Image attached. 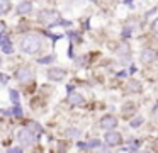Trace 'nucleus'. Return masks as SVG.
Listing matches in <instances>:
<instances>
[{
	"label": "nucleus",
	"mask_w": 158,
	"mask_h": 153,
	"mask_svg": "<svg viewBox=\"0 0 158 153\" xmlns=\"http://www.w3.org/2000/svg\"><path fill=\"white\" fill-rule=\"evenodd\" d=\"M43 46V41L38 34H29L24 39L21 41V49L24 51L26 54H36Z\"/></svg>",
	"instance_id": "f257e3e1"
},
{
	"label": "nucleus",
	"mask_w": 158,
	"mask_h": 153,
	"mask_svg": "<svg viewBox=\"0 0 158 153\" xmlns=\"http://www.w3.org/2000/svg\"><path fill=\"white\" fill-rule=\"evenodd\" d=\"M17 138H19V141H21L22 145H26V146H27V145H34V143H36V133L27 126V128L19 129Z\"/></svg>",
	"instance_id": "f03ea898"
},
{
	"label": "nucleus",
	"mask_w": 158,
	"mask_h": 153,
	"mask_svg": "<svg viewBox=\"0 0 158 153\" xmlns=\"http://www.w3.org/2000/svg\"><path fill=\"white\" fill-rule=\"evenodd\" d=\"M39 20L43 24H55V20H58V14L55 10H41L39 12Z\"/></svg>",
	"instance_id": "7ed1b4c3"
},
{
	"label": "nucleus",
	"mask_w": 158,
	"mask_h": 153,
	"mask_svg": "<svg viewBox=\"0 0 158 153\" xmlns=\"http://www.w3.org/2000/svg\"><path fill=\"white\" fill-rule=\"evenodd\" d=\"M15 77H17L19 82H22V83H27V82L32 80V71L29 70L27 66H21L17 71H15Z\"/></svg>",
	"instance_id": "20e7f679"
},
{
	"label": "nucleus",
	"mask_w": 158,
	"mask_h": 153,
	"mask_svg": "<svg viewBox=\"0 0 158 153\" xmlns=\"http://www.w3.org/2000/svg\"><path fill=\"white\" fill-rule=\"evenodd\" d=\"M104 139H106V143L109 146H117V145H121V141H123V136H121L117 131H107Z\"/></svg>",
	"instance_id": "39448f33"
},
{
	"label": "nucleus",
	"mask_w": 158,
	"mask_h": 153,
	"mask_svg": "<svg viewBox=\"0 0 158 153\" xmlns=\"http://www.w3.org/2000/svg\"><path fill=\"white\" fill-rule=\"evenodd\" d=\"M156 58H158V53H156V51L151 49V48H146V49L141 51L139 60H141V63H153Z\"/></svg>",
	"instance_id": "423d86ee"
},
{
	"label": "nucleus",
	"mask_w": 158,
	"mask_h": 153,
	"mask_svg": "<svg viewBox=\"0 0 158 153\" xmlns=\"http://www.w3.org/2000/svg\"><path fill=\"white\" fill-rule=\"evenodd\" d=\"M100 126H102L104 129H112L117 126V119L114 117V116H106V117H102V121H100Z\"/></svg>",
	"instance_id": "0eeeda50"
},
{
	"label": "nucleus",
	"mask_w": 158,
	"mask_h": 153,
	"mask_svg": "<svg viewBox=\"0 0 158 153\" xmlns=\"http://www.w3.org/2000/svg\"><path fill=\"white\" fill-rule=\"evenodd\" d=\"M48 77L51 78V80H61V78L65 77V70H61V68H51V70L48 71Z\"/></svg>",
	"instance_id": "6e6552de"
},
{
	"label": "nucleus",
	"mask_w": 158,
	"mask_h": 153,
	"mask_svg": "<svg viewBox=\"0 0 158 153\" xmlns=\"http://www.w3.org/2000/svg\"><path fill=\"white\" fill-rule=\"evenodd\" d=\"M68 102L72 105H82L83 104V97L80 94H75V92H72V94L68 95Z\"/></svg>",
	"instance_id": "1a4fd4ad"
},
{
	"label": "nucleus",
	"mask_w": 158,
	"mask_h": 153,
	"mask_svg": "<svg viewBox=\"0 0 158 153\" xmlns=\"http://www.w3.org/2000/svg\"><path fill=\"white\" fill-rule=\"evenodd\" d=\"M31 10H32V3L31 2H21L17 5V14H21V15L22 14H29Z\"/></svg>",
	"instance_id": "9d476101"
},
{
	"label": "nucleus",
	"mask_w": 158,
	"mask_h": 153,
	"mask_svg": "<svg viewBox=\"0 0 158 153\" xmlns=\"http://www.w3.org/2000/svg\"><path fill=\"white\" fill-rule=\"evenodd\" d=\"M0 49H4L5 53H12V44H10V41L7 39V37H0Z\"/></svg>",
	"instance_id": "9b49d317"
},
{
	"label": "nucleus",
	"mask_w": 158,
	"mask_h": 153,
	"mask_svg": "<svg viewBox=\"0 0 158 153\" xmlns=\"http://www.w3.org/2000/svg\"><path fill=\"white\" fill-rule=\"evenodd\" d=\"M126 88L129 92H141V83H139V82H136V80H131L129 83H127Z\"/></svg>",
	"instance_id": "f8f14e48"
},
{
	"label": "nucleus",
	"mask_w": 158,
	"mask_h": 153,
	"mask_svg": "<svg viewBox=\"0 0 158 153\" xmlns=\"http://www.w3.org/2000/svg\"><path fill=\"white\" fill-rule=\"evenodd\" d=\"M10 10V2L9 0H0V15H4Z\"/></svg>",
	"instance_id": "ddd939ff"
},
{
	"label": "nucleus",
	"mask_w": 158,
	"mask_h": 153,
	"mask_svg": "<svg viewBox=\"0 0 158 153\" xmlns=\"http://www.w3.org/2000/svg\"><path fill=\"white\" fill-rule=\"evenodd\" d=\"M66 136H70V138H78L80 131L77 128H70V129H66Z\"/></svg>",
	"instance_id": "4468645a"
},
{
	"label": "nucleus",
	"mask_w": 158,
	"mask_h": 153,
	"mask_svg": "<svg viewBox=\"0 0 158 153\" xmlns=\"http://www.w3.org/2000/svg\"><path fill=\"white\" fill-rule=\"evenodd\" d=\"M10 99L14 100V104H15V105H19V95H17V92H15V90H12V92H10Z\"/></svg>",
	"instance_id": "2eb2a0df"
},
{
	"label": "nucleus",
	"mask_w": 158,
	"mask_h": 153,
	"mask_svg": "<svg viewBox=\"0 0 158 153\" xmlns=\"http://www.w3.org/2000/svg\"><path fill=\"white\" fill-rule=\"evenodd\" d=\"M141 122H143V117H138V119H133V121H131V126H133V128H136V126H139Z\"/></svg>",
	"instance_id": "dca6fc26"
},
{
	"label": "nucleus",
	"mask_w": 158,
	"mask_h": 153,
	"mask_svg": "<svg viewBox=\"0 0 158 153\" xmlns=\"http://www.w3.org/2000/svg\"><path fill=\"white\" fill-rule=\"evenodd\" d=\"M14 114L17 116V117H22V111H21L19 107H15V109H14Z\"/></svg>",
	"instance_id": "f3484780"
},
{
	"label": "nucleus",
	"mask_w": 158,
	"mask_h": 153,
	"mask_svg": "<svg viewBox=\"0 0 158 153\" xmlns=\"http://www.w3.org/2000/svg\"><path fill=\"white\" fill-rule=\"evenodd\" d=\"M53 60H55L53 56H48V58H43V60L39 61V63H48V61H53Z\"/></svg>",
	"instance_id": "a211bd4d"
},
{
	"label": "nucleus",
	"mask_w": 158,
	"mask_h": 153,
	"mask_svg": "<svg viewBox=\"0 0 158 153\" xmlns=\"http://www.w3.org/2000/svg\"><path fill=\"white\" fill-rule=\"evenodd\" d=\"M151 27H153V31H155V32H158V19L153 22V26H151Z\"/></svg>",
	"instance_id": "6ab92c4d"
},
{
	"label": "nucleus",
	"mask_w": 158,
	"mask_h": 153,
	"mask_svg": "<svg viewBox=\"0 0 158 153\" xmlns=\"http://www.w3.org/2000/svg\"><path fill=\"white\" fill-rule=\"evenodd\" d=\"M155 117H156V119H158V107H156V109H155Z\"/></svg>",
	"instance_id": "aec40b11"
},
{
	"label": "nucleus",
	"mask_w": 158,
	"mask_h": 153,
	"mask_svg": "<svg viewBox=\"0 0 158 153\" xmlns=\"http://www.w3.org/2000/svg\"><path fill=\"white\" fill-rule=\"evenodd\" d=\"M0 65H2V60H0Z\"/></svg>",
	"instance_id": "412c9836"
}]
</instances>
